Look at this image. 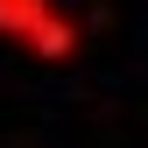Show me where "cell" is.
<instances>
[{
	"mask_svg": "<svg viewBox=\"0 0 148 148\" xmlns=\"http://www.w3.org/2000/svg\"><path fill=\"white\" fill-rule=\"evenodd\" d=\"M49 7H57V0H0V35H14V42H21Z\"/></svg>",
	"mask_w": 148,
	"mask_h": 148,
	"instance_id": "cell-1",
	"label": "cell"
}]
</instances>
